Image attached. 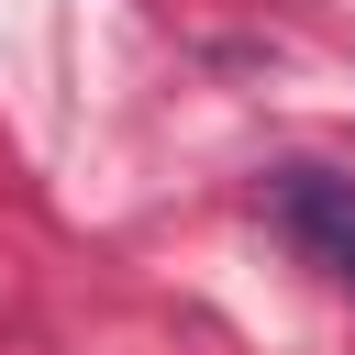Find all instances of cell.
Returning a JSON list of instances; mask_svg holds the SVG:
<instances>
[{"label": "cell", "mask_w": 355, "mask_h": 355, "mask_svg": "<svg viewBox=\"0 0 355 355\" xmlns=\"http://www.w3.org/2000/svg\"><path fill=\"white\" fill-rule=\"evenodd\" d=\"M266 211H277V233H288L322 277L355 288V178H333V166H277V178H266Z\"/></svg>", "instance_id": "1"}]
</instances>
